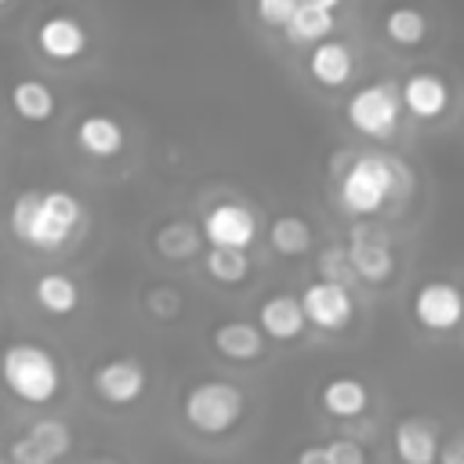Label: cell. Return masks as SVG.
Returning a JSON list of instances; mask_svg holds the SVG:
<instances>
[{
  "label": "cell",
  "instance_id": "f546056e",
  "mask_svg": "<svg viewBox=\"0 0 464 464\" xmlns=\"http://www.w3.org/2000/svg\"><path fill=\"white\" fill-rule=\"evenodd\" d=\"M297 7H301V0H254L257 18H261L265 25H276V29H283Z\"/></svg>",
  "mask_w": 464,
  "mask_h": 464
},
{
  "label": "cell",
  "instance_id": "ba28073f",
  "mask_svg": "<svg viewBox=\"0 0 464 464\" xmlns=\"http://www.w3.org/2000/svg\"><path fill=\"white\" fill-rule=\"evenodd\" d=\"M69 446H72V428L58 417H40L7 446V460H14V464H51V460L65 457Z\"/></svg>",
  "mask_w": 464,
  "mask_h": 464
},
{
  "label": "cell",
  "instance_id": "603a6c76",
  "mask_svg": "<svg viewBox=\"0 0 464 464\" xmlns=\"http://www.w3.org/2000/svg\"><path fill=\"white\" fill-rule=\"evenodd\" d=\"M334 33V11L330 7H315V4H304L290 14V22L283 25V36L294 44V47H312L319 40H326Z\"/></svg>",
  "mask_w": 464,
  "mask_h": 464
},
{
  "label": "cell",
  "instance_id": "7402d4cb",
  "mask_svg": "<svg viewBox=\"0 0 464 464\" xmlns=\"http://www.w3.org/2000/svg\"><path fill=\"white\" fill-rule=\"evenodd\" d=\"M152 246H156L167 261H188V257H196L199 246H203V225L185 221V218H174V221H167V225L156 228Z\"/></svg>",
  "mask_w": 464,
  "mask_h": 464
},
{
  "label": "cell",
  "instance_id": "5b68a950",
  "mask_svg": "<svg viewBox=\"0 0 464 464\" xmlns=\"http://www.w3.org/2000/svg\"><path fill=\"white\" fill-rule=\"evenodd\" d=\"M402 83H392V80H373L359 91H352L348 105H344V116H348V127L362 138H373V141H384L399 130V116H402Z\"/></svg>",
  "mask_w": 464,
  "mask_h": 464
},
{
  "label": "cell",
  "instance_id": "5bb4252c",
  "mask_svg": "<svg viewBox=\"0 0 464 464\" xmlns=\"http://www.w3.org/2000/svg\"><path fill=\"white\" fill-rule=\"evenodd\" d=\"M257 323L265 330L268 341H297L308 326V312H304V301L294 297V294H272L261 301L257 308Z\"/></svg>",
  "mask_w": 464,
  "mask_h": 464
},
{
  "label": "cell",
  "instance_id": "4316f807",
  "mask_svg": "<svg viewBox=\"0 0 464 464\" xmlns=\"http://www.w3.org/2000/svg\"><path fill=\"white\" fill-rule=\"evenodd\" d=\"M297 460L301 464H362L366 450L355 439H334V442H323V446H304L297 453Z\"/></svg>",
  "mask_w": 464,
  "mask_h": 464
},
{
  "label": "cell",
  "instance_id": "1f68e13d",
  "mask_svg": "<svg viewBox=\"0 0 464 464\" xmlns=\"http://www.w3.org/2000/svg\"><path fill=\"white\" fill-rule=\"evenodd\" d=\"M304 4H315V7H330V11H337V7H341V0H304Z\"/></svg>",
  "mask_w": 464,
  "mask_h": 464
},
{
  "label": "cell",
  "instance_id": "9c48e42d",
  "mask_svg": "<svg viewBox=\"0 0 464 464\" xmlns=\"http://www.w3.org/2000/svg\"><path fill=\"white\" fill-rule=\"evenodd\" d=\"M304 301V312H308V323L326 330V334H337V330H348V323L355 319V297L348 290V283H337V279H315L304 286L301 294Z\"/></svg>",
  "mask_w": 464,
  "mask_h": 464
},
{
  "label": "cell",
  "instance_id": "f1b7e54d",
  "mask_svg": "<svg viewBox=\"0 0 464 464\" xmlns=\"http://www.w3.org/2000/svg\"><path fill=\"white\" fill-rule=\"evenodd\" d=\"M141 301H145V312H149L152 319H160V323H170V319L181 312V294H178L174 286H167V283L149 286Z\"/></svg>",
  "mask_w": 464,
  "mask_h": 464
},
{
  "label": "cell",
  "instance_id": "d4e9b609",
  "mask_svg": "<svg viewBox=\"0 0 464 464\" xmlns=\"http://www.w3.org/2000/svg\"><path fill=\"white\" fill-rule=\"evenodd\" d=\"M203 268L214 283H225V286H236L250 276V257H246V246H210L203 254Z\"/></svg>",
  "mask_w": 464,
  "mask_h": 464
},
{
  "label": "cell",
  "instance_id": "7c38bea8",
  "mask_svg": "<svg viewBox=\"0 0 464 464\" xmlns=\"http://www.w3.org/2000/svg\"><path fill=\"white\" fill-rule=\"evenodd\" d=\"M348 257L362 283H388L395 276V254L388 239L366 225H355L348 236Z\"/></svg>",
  "mask_w": 464,
  "mask_h": 464
},
{
  "label": "cell",
  "instance_id": "9a60e30c",
  "mask_svg": "<svg viewBox=\"0 0 464 464\" xmlns=\"http://www.w3.org/2000/svg\"><path fill=\"white\" fill-rule=\"evenodd\" d=\"M210 348L228 359V362H254L265 355V330L261 323H243V319H228L218 323L210 334Z\"/></svg>",
  "mask_w": 464,
  "mask_h": 464
},
{
  "label": "cell",
  "instance_id": "4fadbf2b",
  "mask_svg": "<svg viewBox=\"0 0 464 464\" xmlns=\"http://www.w3.org/2000/svg\"><path fill=\"white\" fill-rule=\"evenodd\" d=\"M402 105L417 120H439L450 109V83L431 69H417L402 80Z\"/></svg>",
  "mask_w": 464,
  "mask_h": 464
},
{
  "label": "cell",
  "instance_id": "7a4b0ae2",
  "mask_svg": "<svg viewBox=\"0 0 464 464\" xmlns=\"http://www.w3.org/2000/svg\"><path fill=\"white\" fill-rule=\"evenodd\" d=\"M410 188V170L395 160V156H381V152H362L355 156L344 170H341V207L355 218H373L384 210V203L399 192Z\"/></svg>",
  "mask_w": 464,
  "mask_h": 464
},
{
  "label": "cell",
  "instance_id": "6da1fadb",
  "mask_svg": "<svg viewBox=\"0 0 464 464\" xmlns=\"http://www.w3.org/2000/svg\"><path fill=\"white\" fill-rule=\"evenodd\" d=\"M83 225V203L69 188H22L11 199L7 228L29 250H58Z\"/></svg>",
  "mask_w": 464,
  "mask_h": 464
},
{
  "label": "cell",
  "instance_id": "44dd1931",
  "mask_svg": "<svg viewBox=\"0 0 464 464\" xmlns=\"http://www.w3.org/2000/svg\"><path fill=\"white\" fill-rule=\"evenodd\" d=\"M33 301L47 315H58L62 319V315H72L80 308V286L65 272H40L33 279Z\"/></svg>",
  "mask_w": 464,
  "mask_h": 464
},
{
  "label": "cell",
  "instance_id": "30bf717a",
  "mask_svg": "<svg viewBox=\"0 0 464 464\" xmlns=\"http://www.w3.org/2000/svg\"><path fill=\"white\" fill-rule=\"evenodd\" d=\"M33 40H36V51H40L44 58H51V62H72V58H80V54L87 51V44H91L83 22H80L76 14H69V11H51V14H44Z\"/></svg>",
  "mask_w": 464,
  "mask_h": 464
},
{
  "label": "cell",
  "instance_id": "8fae6325",
  "mask_svg": "<svg viewBox=\"0 0 464 464\" xmlns=\"http://www.w3.org/2000/svg\"><path fill=\"white\" fill-rule=\"evenodd\" d=\"M203 239L210 246H250L257 239V214L246 203H214L203 214Z\"/></svg>",
  "mask_w": 464,
  "mask_h": 464
},
{
  "label": "cell",
  "instance_id": "8992f818",
  "mask_svg": "<svg viewBox=\"0 0 464 464\" xmlns=\"http://www.w3.org/2000/svg\"><path fill=\"white\" fill-rule=\"evenodd\" d=\"M91 388L105 406H134L145 395L149 377L134 355H112L91 370Z\"/></svg>",
  "mask_w": 464,
  "mask_h": 464
},
{
  "label": "cell",
  "instance_id": "ffe728a7",
  "mask_svg": "<svg viewBox=\"0 0 464 464\" xmlns=\"http://www.w3.org/2000/svg\"><path fill=\"white\" fill-rule=\"evenodd\" d=\"M11 109L25 123H47L54 116V109H58V98H54V91L44 80L22 76V80L11 83Z\"/></svg>",
  "mask_w": 464,
  "mask_h": 464
},
{
  "label": "cell",
  "instance_id": "4dcf8cb0",
  "mask_svg": "<svg viewBox=\"0 0 464 464\" xmlns=\"http://www.w3.org/2000/svg\"><path fill=\"white\" fill-rule=\"evenodd\" d=\"M439 460H446V464H464V439H453L446 450H439Z\"/></svg>",
  "mask_w": 464,
  "mask_h": 464
},
{
  "label": "cell",
  "instance_id": "ac0fdd59",
  "mask_svg": "<svg viewBox=\"0 0 464 464\" xmlns=\"http://www.w3.org/2000/svg\"><path fill=\"white\" fill-rule=\"evenodd\" d=\"M72 138H76V149H80L83 156H91V160H112V156L123 152V141H127V138H123V127H120L112 116H102V112L83 116V120L76 123Z\"/></svg>",
  "mask_w": 464,
  "mask_h": 464
},
{
  "label": "cell",
  "instance_id": "d6a6232c",
  "mask_svg": "<svg viewBox=\"0 0 464 464\" xmlns=\"http://www.w3.org/2000/svg\"><path fill=\"white\" fill-rule=\"evenodd\" d=\"M0 4H7V0H0Z\"/></svg>",
  "mask_w": 464,
  "mask_h": 464
},
{
  "label": "cell",
  "instance_id": "484cf974",
  "mask_svg": "<svg viewBox=\"0 0 464 464\" xmlns=\"http://www.w3.org/2000/svg\"><path fill=\"white\" fill-rule=\"evenodd\" d=\"M384 36L395 47H420L428 40V18L417 7H392L384 14Z\"/></svg>",
  "mask_w": 464,
  "mask_h": 464
},
{
  "label": "cell",
  "instance_id": "d6986e66",
  "mask_svg": "<svg viewBox=\"0 0 464 464\" xmlns=\"http://www.w3.org/2000/svg\"><path fill=\"white\" fill-rule=\"evenodd\" d=\"M319 406H323L330 417H337V420H355V417L366 413L370 392H366V384L355 381V377H334V381L323 384Z\"/></svg>",
  "mask_w": 464,
  "mask_h": 464
},
{
  "label": "cell",
  "instance_id": "cb8c5ba5",
  "mask_svg": "<svg viewBox=\"0 0 464 464\" xmlns=\"http://www.w3.org/2000/svg\"><path fill=\"white\" fill-rule=\"evenodd\" d=\"M268 246L283 257H301L312 250V225L301 214H279L268 225Z\"/></svg>",
  "mask_w": 464,
  "mask_h": 464
},
{
  "label": "cell",
  "instance_id": "83f0119b",
  "mask_svg": "<svg viewBox=\"0 0 464 464\" xmlns=\"http://www.w3.org/2000/svg\"><path fill=\"white\" fill-rule=\"evenodd\" d=\"M315 268H319L323 279H337V283H348V286H352V279H359L355 276V265L348 257V246H326V250H319Z\"/></svg>",
  "mask_w": 464,
  "mask_h": 464
},
{
  "label": "cell",
  "instance_id": "52a82bcc",
  "mask_svg": "<svg viewBox=\"0 0 464 464\" xmlns=\"http://www.w3.org/2000/svg\"><path fill=\"white\" fill-rule=\"evenodd\" d=\"M413 319L431 334H450L464 319V290L450 279H428L413 294Z\"/></svg>",
  "mask_w": 464,
  "mask_h": 464
},
{
  "label": "cell",
  "instance_id": "3957f363",
  "mask_svg": "<svg viewBox=\"0 0 464 464\" xmlns=\"http://www.w3.org/2000/svg\"><path fill=\"white\" fill-rule=\"evenodd\" d=\"M0 384L25 406H47L62 392V366L44 344L11 341L0 355Z\"/></svg>",
  "mask_w": 464,
  "mask_h": 464
},
{
  "label": "cell",
  "instance_id": "e0dca14e",
  "mask_svg": "<svg viewBox=\"0 0 464 464\" xmlns=\"http://www.w3.org/2000/svg\"><path fill=\"white\" fill-rule=\"evenodd\" d=\"M395 453L406 464H431L439 460V428L428 417H402L392 431Z\"/></svg>",
  "mask_w": 464,
  "mask_h": 464
},
{
  "label": "cell",
  "instance_id": "277c9868",
  "mask_svg": "<svg viewBox=\"0 0 464 464\" xmlns=\"http://www.w3.org/2000/svg\"><path fill=\"white\" fill-rule=\"evenodd\" d=\"M246 399L232 381H196L181 399V417L196 435H225L239 424Z\"/></svg>",
  "mask_w": 464,
  "mask_h": 464
},
{
  "label": "cell",
  "instance_id": "2e32d148",
  "mask_svg": "<svg viewBox=\"0 0 464 464\" xmlns=\"http://www.w3.org/2000/svg\"><path fill=\"white\" fill-rule=\"evenodd\" d=\"M308 72L323 87H344L352 80V72H355V54H352L348 44L326 36V40L312 44V51H308Z\"/></svg>",
  "mask_w": 464,
  "mask_h": 464
}]
</instances>
